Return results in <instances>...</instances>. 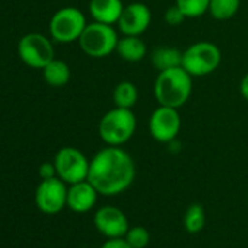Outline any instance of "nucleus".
Here are the masks:
<instances>
[{
	"label": "nucleus",
	"mask_w": 248,
	"mask_h": 248,
	"mask_svg": "<svg viewBox=\"0 0 248 248\" xmlns=\"http://www.w3.org/2000/svg\"><path fill=\"white\" fill-rule=\"evenodd\" d=\"M135 177V161L121 146H105L89 162L88 181L107 197L124 193L133 184Z\"/></svg>",
	"instance_id": "1"
},
{
	"label": "nucleus",
	"mask_w": 248,
	"mask_h": 248,
	"mask_svg": "<svg viewBox=\"0 0 248 248\" xmlns=\"http://www.w3.org/2000/svg\"><path fill=\"white\" fill-rule=\"evenodd\" d=\"M193 91V76L181 66L162 70L154 83V95L159 105L181 108Z\"/></svg>",
	"instance_id": "2"
},
{
	"label": "nucleus",
	"mask_w": 248,
	"mask_h": 248,
	"mask_svg": "<svg viewBox=\"0 0 248 248\" xmlns=\"http://www.w3.org/2000/svg\"><path fill=\"white\" fill-rule=\"evenodd\" d=\"M138 120L132 109L114 107L107 111L98 124V133L107 146H123L135 135Z\"/></svg>",
	"instance_id": "3"
},
{
	"label": "nucleus",
	"mask_w": 248,
	"mask_h": 248,
	"mask_svg": "<svg viewBox=\"0 0 248 248\" xmlns=\"http://www.w3.org/2000/svg\"><path fill=\"white\" fill-rule=\"evenodd\" d=\"M118 40V32L114 25H107L93 21L86 25L78 43L80 50L86 56L93 59H102L117 50Z\"/></svg>",
	"instance_id": "4"
},
{
	"label": "nucleus",
	"mask_w": 248,
	"mask_h": 248,
	"mask_svg": "<svg viewBox=\"0 0 248 248\" xmlns=\"http://www.w3.org/2000/svg\"><path fill=\"white\" fill-rule=\"evenodd\" d=\"M222 62L220 48L210 41H199L183 51L181 67L193 78L213 73Z\"/></svg>",
	"instance_id": "5"
},
{
	"label": "nucleus",
	"mask_w": 248,
	"mask_h": 248,
	"mask_svg": "<svg viewBox=\"0 0 248 248\" xmlns=\"http://www.w3.org/2000/svg\"><path fill=\"white\" fill-rule=\"evenodd\" d=\"M86 16L78 8L67 6L59 9L50 19V35L54 41L69 44L79 41L83 30L86 28Z\"/></svg>",
	"instance_id": "6"
},
{
	"label": "nucleus",
	"mask_w": 248,
	"mask_h": 248,
	"mask_svg": "<svg viewBox=\"0 0 248 248\" xmlns=\"http://www.w3.org/2000/svg\"><path fill=\"white\" fill-rule=\"evenodd\" d=\"M89 162L85 154L76 148L64 146L54 156L57 177L66 184H75L88 180Z\"/></svg>",
	"instance_id": "7"
},
{
	"label": "nucleus",
	"mask_w": 248,
	"mask_h": 248,
	"mask_svg": "<svg viewBox=\"0 0 248 248\" xmlns=\"http://www.w3.org/2000/svg\"><path fill=\"white\" fill-rule=\"evenodd\" d=\"M18 54L27 66L41 70L56 59L51 40L40 32H30L24 35L18 44Z\"/></svg>",
	"instance_id": "8"
},
{
	"label": "nucleus",
	"mask_w": 248,
	"mask_h": 248,
	"mask_svg": "<svg viewBox=\"0 0 248 248\" xmlns=\"http://www.w3.org/2000/svg\"><path fill=\"white\" fill-rule=\"evenodd\" d=\"M148 129L151 136L159 143H171L181 130V115L177 108L159 105L149 117Z\"/></svg>",
	"instance_id": "9"
},
{
	"label": "nucleus",
	"mask_w": 248,
	"mask_h": 248,
	"mask_svg": "<svg viewBox=\"0 0 248 248\" xmlns=\"http://www.w3.org/2000/svg\"><path fill=\"white\" fill-rule=\"evenodd\" d=\"M35 204L46 215H56L67 206V187L63 180L53 177L41 180L35 190Z\"/></svg>",
	"instance_id": "10"
},
{
	"label": "nucleus",
	"mask_w": 248,
	"mask_h": 248,
	"mask_svg": "<svg viewBox=\"0 0 248 248\" xmlns=\"http://www.w3.org/2000/svg\"><path fill=\"white\" fill-rule=\"evenodd\" d=\"M151 22H152V12L149 6L142 2H133L127 6H124L117 25H118V31L123 35L140 37L151 27Z\"/></svg>",
	"instance_id": "11"
},
{
	"label": "nucleus",
	"mask_w": 248,
	"mask_h": 248,
	"mask_svg": "<svg viewBox=\"0 0 248 248\" xmlns=\"http://www.w3.org/2000/svg\"><path fill=\"white\" fill-rule=\"evenodd\" d=\"M93 225L107 238H124L129 231V219L115 206H102L95 212Z\"/></svg>",
	"instance_id": "12"
},
{
	"label": "nucleus",
	"mask_w": 248,
	"mask_h": 248,
	"mask_svg": "<svg viewBox=\"0 0 248 248\" xmlns=\"http://www.w3.org/2000/svg\"><path fill=\"white\" fill-rule=\"evenodd\" d=\"M98 194L99 193L88 180L70 184L67 188V207L76 213H86L93 209Z\"/></svg>",
	"instance_id": "13"
},
{
	"label": "nucleus",
	"mask_w": 248,
	"mask_h": 248,
	"mask_svg": "<svg viewBox=\"0 0 248 248\" xmlns=\"http://www.w3.org/2000/svg\"><path fill=\"white\" fill-rule=\"evenodd\" d=\"M124 5L121 0H89L88 11L95 22L117 25Z\"/></svg>",
	"instance_id": "14"
},
{
	"label": "nucleus",
	"mask_w": 248,
	"mask_h": 248,
	"mask_svg": "<svg viewBox=\"0 0 248 248\" xmlns=\"http://www.w3.org/2000/svg\"><path fill=\"white\" fill-rule=\"evenodd\" d=\"M118 56L129 63H138L145 59L148 53V47L145 41L140 37H133V35H123L118 40L117 50Z\"/></svg>",
	"instance_id": "15"
},
{
	"label": "nucleus",
	"mask_w": 248,
	"mask_h": 248,
	"mask_svg": "<svg viewBox=\"0 0 248 248\" xmlns=\"http://www.w3.org/2000/svg\"><path fill=\"white\" fill-rule=\"evenodd\" d=\"M181 62H183V51H180L175 47L161 46L156 47L151 54V63L158 72L178 67L181 66Z\"/></svg>",
	"instance_id": "16"
},
{
	"label": "nucleus",
	"mask_w": 248,
	"mask_h": 248,
	"mask_svg": "<svg viewBox=\"0 0 248 248\" xmlns=\"http://www.w3.org/2000/svg\"><path fill=\"white\" fill-rule=\"evenodd\" d=\"M43 76L50 86L62 88V86L69 83L72 72H70V67L66 62L59 60V59H53L43 69Z\"/></svg>",
	"instance_id": "17"
},
{
	"label": "nucleus",
	"mask_w": 248,
	"mask_h": 248,
	"mask_svg": "<svg viewBox=\"0 0 248 248\" xmlns=\"http://www.w3.org/2000/svg\"><path fill=\"white\" fill-rule=\"evenodd\" d=\"M139 99V91L136 85L130 80H121L115 85L112 91V102L114 107L129 108L132 109Z\"/></svg>",
	"instance_id": "18"
},
{
	"label": "nucleus",
	"mask_w": 248,
	"mask_h": 248,
	"mask_svg": "<svg viewBox=\"0 0 248 248\" xmlns=\"http://www.w3.org/2000/svg\"><path fill=\"white\" fill-rule=\"evenodd\" d=\"M184 229L188 233H199L206 223V213L200 203H193L187 207L183 217Z\"/></svg>",
	"instance_id": "19"
},
{
	"label": "nucleus",
	"mask_w": 248,
	"mask_h": 248,
	"mask_svg": "<svg viewBox=\"0 0 248 248\" xmlns=\"http://www.w3.org/2000/svg\"><path fill=\"white\" fill-rule=\"evenodd\" d=\"M241 6V0H210L209 14L217 21H228L233 18Z\"/></svg>",
	"instance_id": "20"
},
{
	"label": "nucleus",
	"mask_w": 248,
	"mask_h": 248,
	"mask_svg": "<svg viewBox=\"0 0 248 248\" xmlns=\"http://www.w3.org/2000/svg\"><path fill=\"white\" fill-rule=\"evenodd\" d=\"M175 5L183 11L186 18H200L209 12L210 0H175Z\"/></svg>",
	"instance_id": "21"
},
{
	"label": "nucleus",
	"mask_w": 248,
	"mask_h": 248,
	"mask_svg": "<svg viewBox=\"0 0 248 248\" xmlns=\"http://www.w3.org/2000/svg\"><path fill=\"white\" fill-rule=\"evenodd\" d=\"M124 239L132 245V248H145L151 241V233L145 226H132L124 235Z\"/></svg>",
	"instance_id": "22"
},
{
	"label": "nucleus",
	"mask_w": 248,
	"mask_h": 248,
	"mask_svg": "<svg viewBox=\"0 0 248 248\" xmlns=\"http://www.w3.org/2000/svg\"><path fill=\"white\" fill-rule=\"evenodd\" d=\"M164 19H165V22H167L170 27H178V25H181L187 18H186V15L183 14V11H181L177 5H174V6H171V8H168V9L165 11Z\"/></svg>",
	"instance_id": "23"
},
{
	"label": "nucleus",
	"mask_w": 248,
	"mask_h": 248,
	"mask_svg": "<svg viewBox=\"0 0 248 248\" xmlns=\"http://www.w3.org/2000/svg\"><path fill=\"white\" fill-rule=\"evenodd\" d=\"M38 174H40L41 180H48V178L57 177L54 162H44V164H41L40 168H38Z\"/></svg>",
	"instance_id": "24"
},
{
	"label": "nucleus",
	"mask_w": 248,
	"mask_h": 248,
	"mask_svg": "<svg viewBox=\"0 0 248 248\" xmlns=\"http://www.w3.org/2000/svg\"><path fill=\"white\" fill-rule=\"evenodd\" d=\"M101 248H132V245L124 238H108Z\"/></svg>",
	"instance_id": "25"
},
{
	"label": "nucleus",
	"mask_w": 248,
	"mask_h": 248,
	"mask_svg": "<svg viewBox=\"0 0 248 248\" xmlns=\"http://www.w3.org/2000/svg\"><path fill=\"white\" fill-rule=\"evenodd\" d=\"M239 93L245 101H248V73L244 75V78L239 82Z\"/></svg>",
	"instance_id": "26"
}]
</instances>
